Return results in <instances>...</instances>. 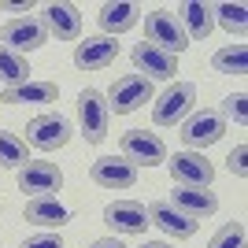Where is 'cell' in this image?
<instances>
[{
    "label": "cell",
    "instance_id": "cell-3",
    "mask_svg": "<svg viewBox=\"0 0 248 248\" xmlns=\"http://www.w3.org/2000/svg\"><path fill=\"white\" fill-rule=\"evenodd\" d=\"M78 126H82L85 145H100L108 137L111 111H108V100H104L100 89H82L78 93Z\"/></svg>",
    "mask_w": 248,
    "mask_h": 248
},
{
    "label": "cell",
    "instance_id": "cell-1",
    "mask_svg": "<svg viewBox=\"0 0 248 248\" xmlns=\"http://www.w3.org/2000/svg\"><path fill=\"white\" fill-rule=\"evenodd\" d=\"M193 104H197V85L193 82H174L167 85L163 93L155 96L152 104V123L155 126H178L193 115Z\"/></svg>",
    "mask_w": 248,
    "mask_h": 248
},
{
    "label": "cell",
    "instance_id": "cell-25",
    "mask_svg": "<svg viewBox=\"0 0 248 248\" xmlns=\"http://www.w3.org/2000/svg\"><path fill=\"white\" fill-rule=\"evenodd\" d=\"M215 15H218L215 22L222 26V30H230V33H237V37H245V30H248V8H245V4H218Z\"/></svg>",
    "mask_w": 248,
    "mask_h": 248
},
{
    "label": "cell",
    "instance_id": "cell-13",
    "mask_svg": "<svg viewBox=\"0 0 248 248\" xmlns=\"http://www.w3.org/2000/svg\"><path fill=\"white\" fill-rule=\"evenodd\" d=\"M89 178H93L100 189H134L137 186V167L126 163L123 155H104L89 167Z\"/></svg>",
    "mask_w": 248,
    "mask_h": 248
},
{
    "label": "cell",
    "instance_id": "cell-7",
    "mask_svg": "<svg viewBox=\"0 0 248 248\" xmlns=\"http://www.w3.org/2000/svg\"><path fill=\"white\" fill-rule=\"evenodd\" d=\"M0 41L8 45L11 52H33L48 45V30H45L41 15H22V19H8L4 30H0Z\"/></svg>",
    "mask_w": 248,
    "mask_h": 248
},
{
    "label": "cell",
    "instance_id": "cell-24",
    "mask_svg": "<svg viewBox=\"0 0 248 248\" xmlns=\"http://www.w3.org/2000/svg\"><path fill=\"white\" fill-rule=\"evenodd\" d=\"M211 67H215L218 74H245L248 48H245V45H222V48L211 56Z\"/></svg>",
    "mask_w": 248,
    "mask_h": 248
},
{
    "label": "cell",
    "instance_id": "cell-17",
    "mask_svg": "<svg viewBox=\"0 0 248 248\" xmlns=\"http://www.w3.org/2000/svg\"><path fill=\"white\" fill-rule=\"evenodd\" d=\"M170 204L189 218H211L218 211V197L211 189H193V186H178L170 193Z\"/></svg>",
    "mask_w": 248,
    "mask_h": 248
},
{
    "label": "cell",
    "instance_id": "cell-15",
    "mask_svg": "<svg viewBox=\"0 0 248 248\" xmlns=\"http://www.w3.org/2000/svg\"><path fill=\"white\" fill-rule=\"evenodd\" d=\"M104 222L115 230V233H145L148 230V211L145 204H137V200H115V204L104 207Z\"/></svg>",
    "mask_w": 248,
    "mask_h": 248
},
{
    "label": "cell",
    "instance_id": "cell-20",
    "mask_svg": "<svg viewBox=\"0 0 248 248\" xmlns=\"http://www.w3.org/2000/svg\"><path fill=\"white\" fill-rule=\"evenodd\" d=\"M182 30H186L189 41H204L207 33L215 30V8L211 4H200V0H189V4H182Z\"/></svg>",
    "mask_w": 248,
    "mask_h": 248
},
{
    "label": "cell",
    "instance_id": "cell-5",
    "mask_svg": "<svg viewBox=\"0 0 248 248\" xmlns=\"http://www.w3.org/2000/svg\"><path fill=\"white\" fill-rule=\"evenodd\" d=\"M226 134V119L218 111H193L182 123V141H186V152H204V148L218 145Z\"/></svg>",
    "mask_w": 248,
    "mask_h": 248
},
{
    "label": "cell",
    "instance_id": "cell-4",
    "mask_svg": "<svg viewBox=\"0 0 248 248\" xmlns=\"http://www.w3.org/2000/svg\"><path fill=\"white\" fill-rule=\"evenodd\" d=\"M104 100H108V111L111 115H134L137 108H145V104L155 100V89L141 74H126V78H119L111 85V93L104 96Z\"/></svg>",
    "mask_w": 248,
    "mask_h": 248
},
{
    "label": "cell",
    "instance_id": "cell-6",
    "mask_svg": "<svg viewBox=\"0 0 248 248\" xmlns=\"http://www.w3.org/2000/svg\"><path fill=\"white\" fill-rule=\"evenodd\" d=\"M145 37H148V45L170 52V56H182V52L189 48L186 30H182V22H178L170 11H148L145 15Z\"/></svg>",
    "mask_w": 248,
    "mask_h": 248
},
{
    "label": "cell",
    "instance_id": "cell-8",
    "mask_svg": "<svg viewBox=\"0 0 248 248\" xmlns=\"http://www.w3.org/2000/svg\"><path fill=\"white\" fill-rule=\"evenodd\" d=\"M123 159L134 167H159V163H167V145L159 134L126 130L123 134Z\"/></svg>",
    "mask_w": 248,
    "mask_h": 248
},
{
    "label": "cell",
    "instance_id": "cell-19",
    "mask_svg": "<svg viewBox=\"0 0 248 248\" xmlns=\"http://www.w3.org/2000/svg\"><path fill=\"white\" fill-rule=\"evenodd\" d=\"M22 218L33 222V226H45V230H60L63 222H71V207L56 197H33L26 204V211H22Z\"/></svg>",
    "mask_w": 248,
    "mask_h": 248
},
{
    "label": "cell",
    "instance_id": "cell-27",
    "mask_svg": "<svg viewBox=\"0 0 248 248\" xmlns=\"http://www.w3.org/2000/svg\"><path fill=\"white\" fill-rule=\"evenodd\" d=\"M245 104H248V96H245V93H233V96H226V100H222L218 115H222L226 123H237V126H245V123H248V111H245Z\"/></svg>",
    "mask_w": 248,
    "mask_h": 248
},
{
    "label": "cell",
    "instance_id": "cell-18",
    "mask_svg": "<svg viewBox=\"0 0 248 248\" xmlns=\"http://www.w3.org/2000/svg\"><path fill=\"white\" fill-rule=\"evenodd\" d=\"M96 22H100L104 37H119V33L134 30L137 22H141V8H137V4H130V0H119V4H100Z\"/></svg>",
    "mask_w": 248,
    "mask_h": 248
},
{
    "label": "cell",
    "instance_id": "cell-9",
    "mask_svg": "<svg viewBox=\"0 0 248 248\" xmlns=\"http://www.w3.org/2000/svg\"><path fill=\"white\" fill-rule=\"evenodd\" d=\"M167 167H170V178H174L178 186L211 189V182H215V167L207 163L204 152H174V159Z\"/></svg>",
    "mask_w": 248,
    "mask_h": 248
},
{
    "label": "cell",
    "instance_id": "cell-29",
    "mask_svg": "<svg viewBox=\"0 0 248 248\" xmlns=\"http://www.w3.org/2000/svg\"><path fill=\"white\" fill-rule=\"evenodd\" d=\"M19 248H63L60 233H37V237H26Z\"/></svg>",
    "mask_w": 248,
    "mask_h": 248
},
{
    "label": "cell",
    "instance_id": "cell-23",
    "mask_svg": "<svg viewBox=\"0 0 248 248\" xmlns=\"http://www.w3.org/2000/svg\"><path fill=\"white\" fill-rule=\"evenodd\" d=\"M30 163V155H26V141L19 134H11V130H0V167H8V170H22V167Z\"/></svg>",
    "mask_w": 248,
    "mask_h": 248
},
{
    "label": "cell",
    "instance_id": "cell-2",
    "mask_svg": "<svg viewBox=\"0 0 248 248\" xmlns=\"http://www.w3.org/2000/svg\"><path fill=\"white\" fill-rule=\"evenodd\" d=\"M71 134H74L71 119H63L60 111H45V115H37V119L26 123V145L37 148V152H56V148H63L71 141Z\"/></svg>",
    "mask_w": 248,
    "mask_h": 248
},
{
    "label": "cell",
    "instance_id": "cell-16",
    "mask_svg": "<svg viewBox=\"0 0 248 248\" xmlns=\"http://www.w3.org/2000/svg\"><path fill=\"white\" fill-rule=\"evenodd\" d=\"M41 22L60 41H82V15H78L74 4H45Z\"/></svg>",
    "mask_w": 248,
    "mask_h": 248
},
{
    "label": "cell",
    "instance_id": "cell-14",
    "mask_svg": "<svg viewBox=\"0 0 248 248\" xmlns=\"http://www.w3.org/2000/svg\"><path fill=\"white\" fill-rule=\"evenodd\" d=\"M115 56H119V41L96 33V37L78 41V48H74V67H78V71H104L108 63H115Z\"/></svg>",
    "mask_w": 248,
    "mask_h": 248
},
{
    "label": "cell",
    "instance_id": "cell-22",
    "mask_svg": "<svg viewBox=\"0 0 248 248\" xmlns=\"http://www.w3.org/2000/svg\"><path fill=\"white\" fill-rule=\"evenodd\" d=\"M30 63H26V56H19V52H11L8 45H0V82H4V89L8 85H22L30 82Z\"/></svg>",
    "mask_w": 248,
    "mask_h": 248
},
{
    "label": "cell",
    "instance_id": "cell-28",
    "mask_svg": "<svg viewBox=\"0 0 248 248\" xmlns=\"http://www.w3.org/2000/svg\"><path fill=\"white\" fill-rule=\"evenodd\" d=\"M245 159H248V148L245 145H237L233 152H230L226 163H230V174H233V178H248V163H245Z\"/></svg>",
    "mask_w": 248,
    "mask_h": 248
},
{
    "label": "cell",
    "instance_id": "cell-12",
    "mask_svg": "<svg viewBox=\"0 0 248 248\" xmlns=\"http://www.w3.org/2000/svg\"><path fill=\"white\" fill-rule=\"evenodd\" d=\"M19 189L30 193V197H52V193L63 189V170L56 163H45V159H37V163L30 159L19 170Z\"/></svg>",
    "mask_w": 248,
    "mask_h": 248
},
{
    "label": "cell",
    "instance_id": "cell-21",
    "mask_svg": "<svg viewBox=\"0 0 248 248\" xmlns=\"http://www.w3.org/2000/svg\"><path fill=\"white\" fill-rule=\"evenodd\" d=\"M60 85L56 82H22L0 89V104H56Z\"/></svg>",
    "mask_w": 248,
    "mask_h": 248
},
{
    "label": "cell",
    "instance_id": "cell-11",
    "mask_svg": "<svg viewBox=\"0 0 248 248\" xmlns=\"http://www.w3.org/2000/svg\"><path fill=\"white\" fill-rule=\"evenodd\" d=\"M145 211H148V226H159L167 237H174V241H189V237L200 230L197 218L182 215L170 200H155V204H148Z\"/></svg>",
    "mask_w": 248,
    "mask_h": 248
},
{
    "label": "cell",
    "instance_id": "cell-32",
    "mask_svg": "<svg viewBox=\"0 0 248 248\" xmlns=\"http://www.w3.org/2000/svg\"><path fill=\"white\" fill-rule=\"evenodd\" d=\"M141 248H174V245H167V241H145Z\"/></svg>",
    "mask_w": 248,
    "mask_h": 248
},
{
    "label": "cell",
    "instance_id": "cell-26",
    "mask_svg": "<svg viewBox=\"0 0 248 248\" xmlns=\"http://www.w3.org/2000/svg\"><path fill=\"white\" fill-rule=\"evenodd\" d=\"M207 248H248V233H245V222H226L215 237L207 241Z\"/></svg>",
    "mask_w": 248,
    "mask_h": 248
},
{
    "label": "cell",
    "instance_id": "cell-10",
    "mask_svg": "<svg viewBox=\"0 0 248 248\" xmlns=\"http://www.w3.org/2000/svg\"><path fill=\"white\" fill-rule=\"evenodd\" d=\"M130 60H134V67L141 71V78H148V82H170L178 74V56H170V52L155 48V45L141 41L134 45V52H130Z\"/></svg>",
    "mask_w": 248,
    "mask_h": 248
},
{
    "label": "cell",
    "instance_id": "cell-31",
    "mask_svg": "<svg viewBox=\"0 0 248 248\" xmlns=\"http://www.w3.org/2000/svg\"><path fill=\"white\" fill-rule=\"evenodd\" d=\"M89 248H126V245H123L119 237H100V241H93Z\"/></svg>",
    "mask_w": 248,
    "mask_h": 248
},
{
    "label": "cell",
    "instance_id": "cell-30",
    "mask_svg": "<svg viewBox=\"0 0 248 248\" xmlns=\"http://www.w3.org/2000/svg\"><path fill=\"white\" fill-rule=\"evenodd\" d=\"M30 8H33L30 0H22V4H4V0H0V11H11V15H19V19H22V15H26Z\"/></svg>",
    "mask_w": 248,
    "mask_h": 248
}]
</instances>
